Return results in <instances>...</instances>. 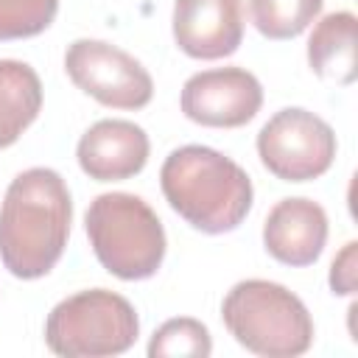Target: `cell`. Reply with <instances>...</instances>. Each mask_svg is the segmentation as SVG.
<instances>
[{"label":"cell","mask_w":358,"mask_h":358,"mask_svg":"<svg viewBox=\"0 0 358 358\" xmlns=\"http://www.w3.org/2000/svg\"><path fill=\"white\" fill-rule=\"evenodd\" d=\"M140 316L134 305L106 288L78 291L62 299L45 319V341L62 358H106L134 347Z\"/></svg>","instance_id":"5"},{"label":"cell","mask_w":358,"mask_h":358,"mask_svg":"<svg viewBox=\"0 0 358 358\" xmlns=\"http://www.w3.org/2000/svg\"><path fill=\"white\" fill-rule=\"evenodd\" d=\"M159 187L171 210L207 235L238 229L255 199L249 173L210 145L173 148L159 168Z\"/></svg>","instance_id":"2"},{"label":"cell","mask_w":358,"mask_h":358,"mask_svg":"<svg viewBox=\"0 0 358 358\" xmlns=\"http://www.w3.org/2000/svg\"><path fill=\"white\" fill-rule=\"evenodd\" d=\"M355 282H358V243L350 241L333 257V266H330V291L338 294V296H344V294H352L355 291Z\"/></svg>","instance_id":"17"},{"label":"cell","mask_w":358,"mask_h":358,"mask_svg":"<svg viewBox=\"0 0 358 358\" xmlns=\"http://www.w3.org/2000/svg\"><path fill=\"white\" fill-rule=\"evenodd\" d=\"M73 224L67 182L53 168L17 173L0 204V260L17 280L45 277L64 255Z\"/></svg>","instance_id":"1"},{"label":"cell","mask_w":358,"mask_h":358,"mask_svg":"<svg viewBox=\"0 0 358 358\" xmlns=\"http://www.w3.org/2000/svg\"><path fill=\"white\" fill-rule=\"evenodd\" d=\"M173 39L190 59H224L243 42L241 0H173Z\"/></svg>","instance_id":"9"},{"label":"cell","mask_w":358,"mask_h":358,"mask_svg":"<svg viewBox=\"0 0 358 358\" xmlns=\"http://www.w3.org/2000/svg\"><path fill=\"white\" fill-rule=\"evenodd\" d=\"M148 134L143 126L120 117L92 123L76 148L81 171L95 182H120L137 176L148 162Z\"/></svg>","instance_id":"10"},{"label":"cell","mask_w":358,"mask_h":358,"mask_svg":"<svg viewBox=\"0 0 358 358\" xmlns=\"http://www.w3.org/2000/svg\"><path fill=\"white\" fill-rule=\"evenodd\" d=\"M213 352V338L210 330L190 316L168 319L159 324L148 341V355L151 358H171V355H190V358H207Z\"/></svg>","instance_id":"15"},{"label":"cell","mask_w":358,"mask_h":358,"mask_svg":"<svg viewBox=\"0 0 358 358\" xmlns=\"http://www.w3.org/2000/svg\"><path fill=\"white\" fill-rule=\"evenodd\" d=\"M84 229L98 263L117 280H148L165 260V229L159 215L134 193H101L90 201Z\"/></svg>","instance_id":"4"},{"label":"cell","mask_w":358,"mask_h":358,"mask_svg":"<svg viewBox=\"0 0 358 358\" xmlns=\"http://www.w3.org/2000/svg\"><path fill=\"white\" fill-rule=\"evenodd\" d=\"M64 70L81 92L112 109H143L154 95L151 73L103 39H76L64 53Z\"/></svg>","instance_id":"7"},{"label":"cell","mask_w":358,"mask_h":358,"mask_svg":"<svg viewBox=\"0 0 358 358\" xmlns=\"http://www.w3.org/2000/svg\"><path fill=\"white\" fill-rule=\"evenodd\" d=\"M355 28L352 11L324 14L308 39V64L322 81L352 84L358 76L355 62Z\"/></svg>","instance_id":"12"},{"label":"cell","mask_w":358,"mask_h":358,"mask_svg":"<svg viewBox=\"0 0 358 358\" xmlns=\"http://www.w3.org/2000/svg\"><path fill=\"white\" fill-rule=\"evenodd\" d=\"M179 103L185 117L199 126L238 129L260 112L263 87L243 67H213L185 81Z\"/></svg>","instance_id":"8"},{"label":"cell","mask_w":358,"mask_h":358,"mask_svg":"<svg viewBox=\"0 0 358 358\" xmlns=\"http://www.w3.org/2000/svg\"><path fill=\"white\" fill-rule=\"evenodd\" d=\"M221 319L243 350L263 358H296L313 344L305 302L271 280L235 282L221 302Z\"/></svg>","instance_id":"3"},{"label":"cell","mask_w":358,"mask_h":358,"mask_svg":"<svg viewBox=\"0 0 358 358\" xmlns=\"http://www.w3.org/2000/svg\"><path fill=\"white\" fill-rule=\"evenodd\" d=\"M39 109L42 81L36 70L17 59H0V148L14 145Z\"/></svg>","instance_id":"13"},{"label":"cell","mask_w":358,"mask_h":358,"mask_svg":"<svg viewBox=\"0 0 358 358\" xmlns=\"http://www.w3.org/2000/svg\"><path fill=\"white\" fill-rule=\"evenodd\" d=\"M336 131L302 106L274 112L257 131V157L282 182H310L330 171L336 159Z\"/></svg>","instance_id":"6"},{"label":"cell","mask_w":358,"mask_h":358,"mask_svg":"<svg viewBox=\"0 0 358 358\" xmlns=\"http://www.w3.org/2000/svg\"><path fill=\"white\" fill-rule=\"evenodd\" d=\"M324 0H249L255 28L268 39L299 36L322 11Z\"/></svg>","instance_id":"14"},{"label":"cell","mask_w":358,"mask_h":358,"mask_svg":"<svg viewBox=\"0 0 358 358\" xmlns=\"http://www.w3.org/2000/svg\"><path fill=\"white\" fill-rule=\"evenodd\" d=\"M59 11V0H0V42L42 34Z\"/></svg>","instance_id":"16"},{"label":"cell","mask_w":358,"mask_h":358,"mask_svg":"<svg viewBox=\"0 0 358 358\" xmlns=\"http://www.w3.org/2000/svg\"><path fill=\"white\" fill-rule=\"evenodd\" d=\"M327 243V213L319 201L296 196L277 201L263 221L266 252L285 266H310Z\"/></svg>","instance_id":"11"}]
</instances>
